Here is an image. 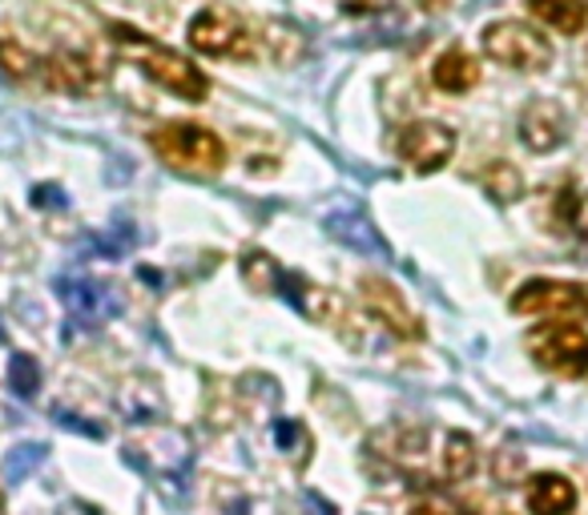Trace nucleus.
<instances>
[{
  "label": "nucleus",
  "mask_w": 588,
  "mask_h": 515,
  "mask_svg": "<svg viewBox=\"0 0 588 515\" xmlns=\"http://www.w3.org/2000/svg\"><path fill=\"white\" fill-rule=\"evenodd\" d=\"M238 270H242V278H247L250 291H279V282H283V270H279V262H274L271 254H262V250H250L242 262H238Z\"/></svg>",
  "instance_id": "obj_20"
},
{
  "label": "nucleus",
  "mask_w": 588,
  "mask_h": 515,
  "mask_svg": "<svg viewBox=\"0 0 588 515\" xmlns=\"http://www.w3.org/2000/svg\"><path fill=\"white\" fill-rule=\"evenodd\" d=\"M9 386L17 398H36V391H41V363H36L33 354H12Z\"/></svg>",
  "instance_id": "obj_22"
},
{
  "label": "nucleus",
  "mask_w": 588,
  "mask_h": 515,
  "mask_svg": "<svg viewBox=\"0 0 588 515\" xmlns=\"http://www.w3.org/2000/svg\"><path fill=\"white\" fill-rule=\"evenodd\" d=\"M33 206H41V210H53V206H65V194H61L57 186H36L33 189Z\"/></svg>",
  "instance_id": "obj_29"
},
{
  "label": "nucleus",
  "mask_w": 588,
  "mask_h": 515,
  "mask_svg": "<svg viewBox=\"0 0 588 515\" xmlns=\"http://www.w3.org/2000/svg\"><path fill=\"white\" fill-rule=\"evenodd\" d=\"M512 315L553 318V322H580L588 318V291L577 282L536 278L512 294Z\"/></svg>",
  "instance_id": "obj_4"
},
{
  "label": "nucleus",
  "mask_w": 588,
  "mask_h": 515,
  "mask_svg": "<svg viewBox=\"0 0 588 515\" xmlns=\"http://www.w3.org/2000/svg\"><path fill=\"white\" fill-rule=\"evenodd\" d=\"M133 242H138V234H133V226L130 222H118L109 234L94 238V250L101 258H121L126 250H133Z\"/></svg>",
  "instance_id": "obj_26"
},
{
  "label": "nucleus",
  "mask_w": 588,
  "mask_h": 515,
  "mask_svg": "<svg viewBox=\"0 0 588 515\" xmlns=\"http://www.w3.org/2000/svg\"><path fill=\"white\" fill-rule=\"evenodd\" d=\"M121 410H126L130 423H162V415H165L162 395H157L150 383L126 386V391H121Z\"/></svg>",
  "instance_id": "obj_19"
},
{
  "label": "nucleus",
  "mask_w": 588,
  "mask_h": 515,
  "mask_svg": "<svg viewBox=\"0 0 588 515\" xmlns=\"http://www.w3.org/2000/svg\"><path fill=\"white\" fill-rule=\"evenodd\" d=\"M483 53L520 73H541L553 65V45H548L536 29H529V24H520V21L488 24V29H483Z\"/></svg>",
  "instance_id": "obj_3"
},
{
  "label": "nucleus",
  "mask_w": 588,
  "mask_h": 515,
  "mask_svg": "<svg viewBox=\"0 0 588 515\" xmlns=\"http://www.w3.org/2000/svg\"><path fill=\"white\" fill-rule=\"evenodd\" d=\"M109 33H113V41L138 61V69H142L145 77H153L162 89H170L174 97H186V101H206L210 81H206V73H202L198 65H189L186 57H177L174 48L157 45V41L142 36L138 29H130V24H113Z\"/></svg>",
  "instance_id": "obj_1"
},
{
  "label": "nucleus",
  "mask_w": 588,
  "mask_h": 515,
  "mask_svg": "<svg viewBox=\"0 0 588 515\" xmlns=\"http://www.w3.org/2000/svg\"><path fill=\"white\" fill-rule=\"evenodd\" d=\"M279 294H283L294 310H303L311 322H323V327H342L347 322V306H342L339 294L323 291V286H315V282L294 274V270H283Z\"/></svg>",
  "instance_id": "obj_10"
},
{
  "label": "nucleus",
  "mask_w": 588,
  "mask_h": 515,
  "mask_svg": "<svg viewBox=\"0 0 588 515\" xmlns=\"http://www.w3.org/2000/svg\"><path fill=\"white\" fill-rule=\"evenodd\" d=\"M61 515H97L94 507H85V504H69V507H61Z\"/></svg>",
  "instance_id": "obj_31"
},
{
  "label": "nucleus",
  "mask_w": 588,
  "mask_h": 515,
  "mask_svg": "<svg viewBox=\"0 0 588 515\" xmlns=\"http://www.w3.org/2000/svg\"><path fill=\"white\" fill-rule=\"evenodd\" d=\"M451 150H456V133L447 125H439V121H415V125H407L400 133L403 162L412 165L415 174L439 169V165L451 157Z\"/></svg>",
  "instance_id": "obj_9"
},
{
  "label": "nucleus",
  "mask_w": 588,
  "mask_h": 515,
  "mask_svg": "<svg viewBox=\"0 0 588 515\" xmlns=\"http://www.w3.org/2000/svg\"><path fill=\"white\" fill-rule=\"evenodd\" d=\"M330 234L339 238L342 246L359 250V254H375V258L388 254L383 238L375 234V226L367 222L363 213H335V218H330Z\"/></svg>",
  "instance_id": "obj_17"
},
{
  "label": "nucleus",
  "mask_w": 588,
  "mask_h": 515,
  "mask_svg": "<svg viewBox=\"0 0 588 515\" xmlns=\"http://www.w3.org/2000/svg\"><path fill=\"white\" fill-rule=\"evenodd\" d=\"M45 463V443H21L12 447L9 459H4V471H9V480H24L29 471H36Z\"/></svg>",
  "instance_id": "obj_24"
},
{
  "label": "nucleus",
  "mask_w": 588,
  "mask_h": 515,
  "mask_svg": "<svg viewBox=\"0 0 588 515\" xmlns=\"http://www.w3.org/2000/svg\"><path fill=\"white\" fill-rule=\"evenodd\" d=\"M266 41H279V45H286V41H291V45H303V36L294 33V29H286V24H271V29H266ZM294 57H298V53H283V48H279V61H283V65H291Z\"/></svg>",
  "instance_id": "obj_27"
},
{
  "label": "nucleus",
  "mask_w": 588,
  "mask_h": 515,
  "mask_svg": "<svg viewBox=\"0 0 588 515\" xmlns=\"http://www.w3.org/2000/svg\"><path fill=\"white\" fill-rule=\"evenodd\" d=\"M532 359L553 375L580 379L588 375V335L577 322H548L529 335Z\"/></svg>",
  "instance_id": "obj_5"
},
{
  "label": "nucleus",
  "mask_w": 588,
  "mask_h": 515,
  "mask_svg": "<svg viewBox=\"0 0 588 515\" xmlns=\"http://www.w3.org/2000/svg\"><path fill=\"white\" fill-rule=\"evenodd\" d=\"M189 45L206 57H250V33L226 4H210L189 21Z\"/></svg>",
  "instance_id": "obj_7"
},
{
  "label": "nucleus",
  "mask_w": 588,
  "mask_h": 515,
  "mask_svg": "<svg viewBox=\"0 0 588 515\" xmlns=\"http://www.w3.org/2000/svg\"><path fill=\"white\" fill-rule=\"evenodd\" d=\"M529 507L532 515H568L577 507V487L565 475H553L544 471L536 480L529 483Z\"/></svg>",
  "instance_id": "obj_14"
},
{
  "label": "nucleus",
  "mask_w": 588,
  "mask_h": 515,
  "mask_svg": "<svg viewBox=\"0 0 588 515\" xmlns=\"http://www.w3.org/2000/svg\"><path fill=\"white\" fill-rule=\"evenodd\" d=\"M0 339H4V327H0Z\"/></svg>",
  "instance_id": "obj_33"
},
{
  "label": "nucleus",
  "mask_w": 588,
  "mask_h": 515,
  "mask_svg": "<svg viewBox=\"0 0 588 515\" xmlns=\"http://www.w3.org/2000/svg\"><path fill=\"white\" fill-rule=\"evenodd\" d=\"M359 291H363V306L367 315L375 318V322H383V327L391 330V335H400V339H420L424 335V327H420V318L403 306L400 291L391 286V282L383 278H363L359 282Z\"/></svg>",
  "instance_id": "obj_11"
},
{
  "label": "nucleus",
  "mask_w": 588,
  "mask_h": 515,
  "mask_svg": "<svg viewBox=\"0 0 588 515\" xmlns=\"http://www.w3.org/2000/svg\"><path fill=\"white\" fill-rule=\"evenodd\" d=\"M57 294L81 327H101L109 318H118L121 306H126L118 286L94 282V278H57Z\"/></svg>",
  "instance_id": "obj_8"
},
{
  "label": "nucleus",
  "mask_w": 588,
  "mask_h": 515,
  "mask_svg": "<svg viewBox=\"0 0 588 515\" xmlns=\"http://www.w3.org/2000/svg\"><path fill=\"white\" fill-rule=\"evenodd\" d=\"M476 463H480V456H476V439L464 431H451L447 435V447H444V471L451 483H464L476 475Z\"/></svg>",
  "instance_id": "obj_18"
},
{
  "label": "nucleus",
  "mask_w": 588,
  "mask_h": 515,
  "mask_svg": "<svg viewBox=\"0 0 588 515\" xmlns=\"http://www.w3.org/2000/svg\"><path fill=\"white\" fill-rule=\"evenodd\" d=\"M126 459L133 468L150 471V475H162V480H177L182 471L189 468L194 459V443L182 427H170V423H153V431L142 435V443L126 447Z\"/></svg>",
  "instance_id": "obj_6"
},
{
  "label": "nucleus",
  "mask_w": 588,
  "mask_h": 515,
  "mask_svg": "<svg viewBox=\"0 0 588 515\" xmlns=\"http://www.w3.org/2000/svg\"><path fill=\"white\" fill-rule=\"evenodd\" d=\"M0 69L9 73V77H33V73L41 69V61H36L21 41L0 36Z\"/></svg>",
  "instance_id": "obj_23"
},
{
  "label": "nucleus",
  "mask_w": 588,
  "mask_h": 515,
  "mask_svg": "<svg viewBox=\"0 0 588 515\" xmlns=\"http://www.w3.org/2000/svg\"><path fill=\"white\" fill-rule=\"evenodd\" d=\"M150 145L170 169H182V174H194V177L218 174L226 165L222 138L202 125H189V121H174V125L153 129Z\"/></svg>",
  "instance_id": "obj_2"
},
{
  "label": "nucleus",
  "mask_w": 588,
  "mask_h": 515,
  "mask_svg": "<svg viewBox=\"0 0 588 515\" xmlns=\"http://www.w3.org/2000/svg\"><path fill=\"white\" fill-rule=\"evenodd\" d=\"M520 138L536 153L556 150V145L568 138L565 109L556 106V101H532V106L524 109V118H520Z\"/></svg>",
  "instance_id": "obj_12"
},
{
  "label": "nucleus",
  "mask_w": 588,
  "mask_h": 515,
  "mask_svg": "<svg viewBox=\"0 0 588 515\" xmlns=\"http://www.w3.org/2000/svg\"><path fill=\"white\" fill-rule=\"evenodd\" d=\"M36 73L45 77L48 89H61V94H85V89L97 81L94 61L81 57V53H57V57L41 61Z\"/></svg>",
  "instance_id": "obj_13"
},
{
  "label": "nucleus",
  "mask_w": 588,
  "mask_h": 515,
  "mask_svg": "<svg viewBox=\"0 0 588 515\" xmlns=\"http://www.w3.org/2000/svg\"><path fill=\"white\" fill-rule=\"evenodd\" d=\"M532 17H541L548 29L565 36H577L588 29V4L585 0H524Z\"/></svg>",
  "instance_id": "obj_16"
},
{
  "label": "nucleus",
  "mask_w": 588,
  "mask_h": 515,
  "mask_svg": "<svg viewBox=\"0 0 588 515\" xmlns=\"http://www.w3.org/2000/svg\"><path fill=\"white\" fill-rule=\"evenodd\" d=\"M424 4H432V0H424Z\"/></svg>",
  "instance_id": "obj_34"
},
{
  "label": "nucleus",
  "mask_w": 588,
  "mask_h": 515,
  "mask_svg": "<svg viewBox=\"0 0 588 515\" xmlns=\"http://www.w3.org/2000/svg\"><path fill=\"white\" fill-rule=\"evenodd\" d=\"M218 504H222L226 515H250V500H247V495H235L230 487H222V492H218Z\"/></svg>",
  "instance_id": "obj_28"
},
{
  "label": "nucleus",
  "mask_w": 588,
  "mask_h": 515,
  "mask_svg": "<svg viewBox=\"0 0 588 515\" xmlns=\"http://www.w3.org/2000/svg\"><path fill=\"white\" fill-rule=\"evenodd\" d=\"M412 515H444V512H436V507L420 504V507H412Z\"/></svg>",
  "instance_id": "obj_32"
},
{
  "label": "nucleus",
  "mask_w": 588,
  "mask_h": 515,
  "mask_svg": "<svg viewBox=\"0 0 588 515\" xmlns=\"http://www.w3.org/2000/svg\"><path fill=\"white\" fill-rule=\"evenodd\" d=\"M303 504L311 507V512H315V515H339L330 504H323V500H318L315 492H303Z\"/></svg>",
  "instance_id": "obj_30"
},
{
  "label": "nucleus",
  "mask_w": 588,
  "mask_h": 515,
  "mask_svg": "<svg viewBox=\"0 0 588 515\" xmlns=\"http://www.w3.org/2000/svg\"><path fill=\"white\" fill-rule=\"evenodd\" d=\"M480 182L496 201H516L524 194V177H520V169L512 162H492L483 169Z\"/></svg>",
  "instance_id": "obj_21"
},
{
  "label": "nucleus",
  "mask_w": 588,
  "mask_h": 515,
  "mask_svg": "<svg viewBox=\"0 0 588 515\" xmlns=\"http://www.w3.org/2000/svg\"><path fill=\"white\" fill-rule=\"evenodd\" d=\"M432 81L444 94H471L480 85V65L464 48H447V53H439L436 65H432Z\"/></svg>",
  "instance_id": "obj_15"
},
{
  "label": "nucleus",
  "mask_w": 588,
  "mask_h": 515,
  "mask_svg": "<svg viewBox=\"0 0 588 515\" xmlns=\"http://www.w3.org/2000/svg\"><path fill=\"white\" fill-rule=\"evenodd\" d=\"M274 443H279V451H286V456H298V451H303V459H306V447H311V435H306L303 423H294V419H274Z\"/></svg>",
  "instance_id": "obj_25"
}]
</instances>
